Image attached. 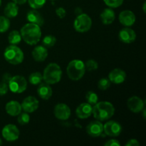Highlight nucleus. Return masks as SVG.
<instances>
[{"instance_id": "obj_1", "label": "nucleus", "mask_w": 146, "mask_h": 146, "mask_svg": "<svg viewBox=\"0 0 146 146\" xmlns=\"http://www.w3.org/2000/svg\"><path fill=\"white\" fill-rule=\"evenodd\" d=\"M21 38L29 45H35L39 41L41 36V31L39 26L32 23L26 24L21 29Z\"/></svg>"}, {"instance_id": "obj_2", "label": "nucleus", "mask_w": 146, "mask_h": 146, "mask_svg": "<svg viewBox=\"0 0 146 146\" xmlns=\"http://www.w3.org/2000/svg\"><path fill=\"white\" fill-rule=\"evenodd\" d=\"M115 113V108L108 101L97 102L92 109V114L96 120L104 121L110 119Z\"/></svg>"}, {"instance_id": "obj_3", "label": "nucleus", "mask_w": 146, "mask_h": 146, "mask_svg": "<svg viewBox=\"0 0 146 146\" xmlns=\"http://www.w3.org/2000/svg\"><path fill=\"white\" fill-rule=\"evenodd\" d=\"M61 76H62V71L61 67L57 64L51 63L48 64L44 69L43 80L46 84L52 85L59 82Z\"/></svg>"}, {"instance_id": "obj_4", "label": "nucleus", "mask_w": 146, "mask_h": 146, "mask_svg": "<svg viewBox=\"0 0 146 146\" xmlns=\"http://www.w3.org/2000/svg\"><path fill=\"white\" fill-rule=\"evenodd\" d=\"M85 64L81 60H72L66 68V73L68 78L73 81L80 80L85 74Z\"/></svg>"}, {"instance_id": "obj_5", "label": "nucleus", "mask_w": 146, "mask_h": 146, "mask_svg": "<svg viewBox=\"0 0 146 146\" xmlns=\"http://www.w3.org/2000/svg\"><path fill=\"white\" fill-rule=\"evenodd\" d=\"M4 56L8 63L17 65L21 64L24 60V53L18 46L11 44L6 48L4 52Z\"/></svg>"}, {"instance_id": "obj_6", "label": "nucleus", "mask_w": 146, "mask_h": 146, "mask_svg": "<svg viewBox=\"0 0 146 146\" xmlns=\"http://www.w3.org/2000/svg\"><path fill=\"white\" fill-rule=\"evenodd\" d=\"M92 26V20L86 14H81L77 16L74 23L76 31L80 33H84L89 31Z\"/></svg>"}, {"instance_id": "obj_7", "label": "nucleus", "mask_w": 146, "mask_h": 146, "mask_svg": "<svg viewBox=\"0 0 146 146\" xmlns=\"http://www.w3.org/2000/svg\"><path fill=\"white\" fill-rule=\"evenodd\" d=\"M10 91L15 94H21L26 91L27 88V82L26 78L22 76H12L8 84Z\"/></svg>"}, {"instance_id": "obj_8", "label": "nucleus", "mask_w": 146, "mask_h": 146, "mask_svg": "<svg viewBox=\"0 0 146 146\" xmlns=\"http://www.w3.org/2000/svg\"><path fill=\"white\" fill-rule=\"evenodd\" d=\"M1 133H2L3 138L6 141H9V142L17 141L19 138L20 135L18 128L13 124H9V125H5L3 128Z\"/></svg>"}, {"instance_id": "obj_9", "label": "nucleus", "mask_w": 146, "mask_h": 146, "mask_svg": "<svg viewBox=\"0 0 146 146\" xmlns=\"http://www.w3.org/2000/svg\"><path fill=\"white\" fill-rule=\"evenodd\" d=\"M104 131L108 136L117 137L122 132V126L117 121H110L104 125Z\"/></svg>"}, {"instance_id": "obj_10", "label": "nucleus", "mask_w": 146, "mask_h": 146, "mask_svg": "<svg viewBox=\"0 0 146 146\" xmlns=\"http://www.w3.org/2000/svg\"><path fill=\"white\" fill-rule=\"evenodd\" d=\"M54 115L56 118L61 121H66L70 118L71 109L65 104H58L54 108Z\"/></svg>"}, {"instance_id": "obj_11", "label": "nucleus", "mask_w": 146, "mask_h": 146, "mask_svg": "<svg viewBox=\"0 0 146 146\" xmlns=\"http://www.w3.org/2000/svg\"><path fill=\"white\" fill-rule=\"evenodd\" d=\"M39 103L38 101L34 96H28L24 99L22 104H21V108L28 113L34 112L38 108Z\"/></svg>"}, {"instance_id": "obj_12", "label": "nucleus", "mask_w": 146, "mask_h": 146, "mask_svg": "<svg viewBox=\"0 0 146 146\" xmlns=\"http://www.w3.org/2000/svg\"><path fill=\"white\" fill-rule=\"evenodd\" d=\"M127 106L130 111L135 113H138L142 111L145 106V104L143 101L139 97L132 96L127 101Z\"/></svg>"}, {"instance_id": "obj_13", "label": "nucleus", "mask_w": 146, "mask_h": 146, "mask_svg": "<svg viewBox=\"0 0 146 146\" xmlns=\"http://www.w3.org/2000/svg\"><path fill=\"white\" fill-rule=\"evenodd\" d=\"M86 133L91 137H98L104 131V125L99 121H91L86 126Z\"/></svg>"}, {"instance_id": "obj_14", "label": "nucleus", "mask_w": 146, "mask_h": 146, "mask_svg": "<svg viewBox=\"0 0 146 146\" xmlns=\"http://www.w3.org/2000/svg\"><path fill=\"white\" fill-rule=\"evenodd\" d=\"M118 37L122 42L125 43V44H131L136 38V34L132 29L126 27V28L122 29L120 31L119 34H118Z\"/></svg>"}, {"instance_id": "obj_15", "label": "nucleus", "mask_w": 146, "mask_h": 146, "mask_svg": "<svg viewBox=\"0 0 146 146\" xmlns=\"http://www.w3.org/2000/svg\"><path fill=\"white\" fill-rule=\"evenodd\" d=\"M126 74L121 68H115L108 74V79L111 82L115 84H121L125 81Z\"/></svg>"}, {"instance_id": "obj_16", "label": "nucleus", "mask_w": 146, "mask_h": 146, "mask_svg": "<svg viewBox=\"0 0 146 146\" xmlns=\"http://www.w3.org/2000/svg\"><path fill=\"white\" fill-rule=\"evenodd\" d=\"M119 21L125 27H131L135 22V16L133 11L125 10L120 13Z\"/></svg>"}, {"instance_id": "obj_17", "label": "nucleus", "mask_w": 146, "mask_h": 146, "mask_svg": "<svg viewBox=\"0 0 146 146\" xmlns=\"http://www.w3.org/2000/svg\"><path fill=\"white\" fill-rule=\"evenodd\" d=\"M92 109L93 107L91 104L88 103H83L77 107L76 110V114L78 118L81 119H86L91 116L92 114Z\"/></svg>"}, {"instance_id": "obj_18", "label": "nucleus", "mask_w": 146, "mask_h": 146, "mask_svg": "<svg viewBox=\"0 0 146 146\" xmlns=\"http://www.w3.org/2000/svg\"><path fill=\"white\" fill-rule=\"evenodd\" d=\"M38 87L37 88V94L38 96L44 100H48L52 96V88L50 86L49 84L46 83H41L38 84Z\"/></svg>"}, {"instance_id": "obj_19", "label": "nucleus", "mask_w": 146, "mask_h": 146, "mask_svg": "<svg viewBox=\"0 0 146 146\" xmlns=\"http://www.w3.org/2000/svg\"><path fill=\"white\" fill-rule=\"evenodd\" d=\"M48 51L44 46H37L32 51V57L36 61L42 62L46 58Z\"/></svg>"}, {"instance_id": "obj_20", "label": "nucleus", "mask_w": 146, "mask_h": 146, "mask_svg": "<svg viewBox=\"0 0 146 146\" xmlns=\"http://www.w3.org/2000/svg\"><path fill=\"white\" fill-rule=\"evenodd\" d=\"M27 19L29 23L35 24L39 27H41L44 23V17L40 14V12L34 9L29 11L27 15Z\"/></svg>"}, {"instance_id": "obj_21", "label": "nucleus", "mask_w": 146, "mask_h": 146, "mask_svg": "<svg viewBox=\"0 0 146 146\" xmlns=\"http://www.w3.org/2000/svg\"><path fill=\"white\" fill-rule=\"evenodd\" d=\"M6 111L11 116H17L21 112V106L18 101H11L6 104Z\"/></svg>"}, {"instance_id": "obj_22", "label": "nucleus", "mask_w": 146, "mask_h": 146, "mask_svg": "<svg viewBox=\"0 0 146 146\" xmlns=\"http://www.w3.org/2000/svg\"><path fill=\"white\" fill-rule=\"evenodd\" d=\"M100 17H101V21H102L103 24H106V25H108V24H112L114 20H115V12L111 8L105 9L101 12Z\"/></svg>"}, {"instance_id": "obj_23", "label": "nucleus", "mask_w": 146, "mask_h": 146, "mask_svg": "<svg viewBox=\"0 0 146 146\" xmlns=\"http://www.w3.org/2000/svg\"><path fill=\"white\" fill-rule=\"evenodd\" d=\"M19 7L14 2H9L4 9V14L7 18H14L18 15Z\"/></svg>"}, {"instance_id": "obj_24", "label": "nucleus", "mask_w": 146, "mask_h": 146, "mask_svg": "<svg viewBox=\"0 0 146 146\" xmlns=\"http://www.w3.org/2000/svg\"><path fill=\"white\" fill-rule=\"evenodd\" d=\"M21 40V36L19 31L14 30V31H11L9 34L8 41L11 45H17L19 44Z\"/></svg>"}, {"instance_id": "obj_25", "label": "nucleus", "mask_w": 146, "mask_h": 146, "mask_svg": "<svg viewBox=\"0 0 146 146\" xmlns=\"http://www.w3.org/2000/svg\"><path fill=\"white\" fill-rule=\"evenodd\" d=\"M29 81L32 85H38L43 81V75L39 72H34L30 74L29 77Z\"/></svg>"}, {"instance_id": "obj_26", "label": "nucleus", "mask_w": 146, "mask_h": 146, "mask_svg": "<svg viewBox=\"0 0 146 146\" xmlns=\"http://www.w3.org/2000/svg\"><path fill=\"white\" fill-rule=\"evenodd\" d=\"M10 21L9 18L1 16L0 17V33L6 32L9 29Z\"/></svg>"}, {"instance_id": "obj_27", "label": "nucleus", "mask_w": 146, "mask_h": 146, "mask_svg": "<svg viewBox=\"0 0 146 146\" xmlns=\"http://www.w3.org/2000/svg\"><path fill=\"white\" fill-rule=\"evenodd\" d=\"M56 42V38L55 36L52 35L46 36L42 41L44 46L48 47V48L54 46L55 45Z\"/></svg>"}, {"instance_id": "obj_28", "label": "nucleus", "mask_w": 146, "mask_h": 146, "mask_svg": "<svg viewBox=\"0 0 146 146\" xmlns=\"http://www.w3.org/2000/svg\"><path fill=\"white\" fill-rule=\"evenodd\" d=\"M86 99L87 103L92 105H95L98 101V97L97 94L94 91H88L86 95Z\"/></svg>"}, {"instance_id": "obj_29", "label": "nucleus", "mask_w": 146, "mask_h": 146, "mask_svg": "<svg viewBox=\"0 0 146 146\" xmlns=\"http://www.w3.org/2000/svg\"><path fill=\"white\" fill-rule=\"evenodd\" d=\"M18 123L21 125H27L29 123L30 121V117L28 113H20L18 115V118H17Z\"/></svg>"}, {"instance_id": "obj_30", "label": "nucleus", "mask_w": 146, "mask_h": 146, "mask_svg": "<svg viewBox=\"0 0 146 146\" xmlns=\"http://www.w3.org/2000/svg\"><path fill=\"white\" fill-rule=\"evenodd\" d=\"M111 82L109 81L108 78H103L98 81V87L99 89L102 90V91H106L111 86Z\"/></svg>"}, {"instance_id": "obj_31", "label": "nucleus", "mask_w": 146, "mask_h": 146, "mask_svg": "<svg viewBox=\"0 0 146 146\" xmlns=\"http://www.w3.org/2000/svg\"><path fill=\"white\" fill-rule=\"evenodd\" d=\"M30 7L34 9L41 8L45 4L46 0H28Z\"/></svg>"}, {"instance_id": "obj_32", "label": "nucleus", "mask_w": 146, "mask_h": 146, "mask_svg": "<svg viewBox=\"0 0 146 146\" xmlns=\"http://www.w3.org/2000/svg\"><path fill=\"white\" fill-rule=\"evenodd\" d=\"M85 67L86 70L88 71H93L94 70H96L98 67V63L96 62V61L94 59H89L86 61V63L85 64Z\"/></svg>"}, {"instance_id": "obj_33", "label": "nucleus", "mask_w": 146, "mask_h": 146, "mask_svg": "<svg viewBox=\"0 0 146 146\" xmlns=\"http://www.w3.org/2000/svg\"><path fill=\"white\" fill-rule=\"evenodd\" d=\"M105 4L111 8H116L122 5L123 0H104Z\"/></svg>"}, {"instance_id": "obj_34", "label": "nucleus", "mask_w": 146, "mask_h": 146, "mask_svg": "<svg viewBox=\"0 0 146 146\" xmlns=\"http://www.w3.org/2000/svg\"><path fill=\"white\" fill-rule=\"evenodd\" d=\"M9 90L8 84L1 81L0 83V96H4L7 94Z\"/></svg>"}, {"instance_id": "obj_35", "label": "nucleus", "mask_w": 146, "mask_h": 146, "mask_svg": "<svg viewBox=\"0 0 146 146\" xmlns=\"http://www.w3.org/2000/svg\"><path fill=\"white\" fill-rule=\"evenodd\" d=\"M56 14L57 17H59L60 19H63L66 15V11L63 7H58L56 9Z\"/></svg>"}, {"instance_id": "obj_36", "label": "nucleus", "mask_w": 146, "mask_h": 146, "mask_svg": "<svg viewBox=\"0 0 146 146\" xmlns=\"http://www.w3.org/2000/svg\"><path fill=\"white\" fill-rule=\"evenodd\" d=\"M106 146H120L121 144L120 143L118 142L117 140L115 139H111L109 140L108 141H107L106 143H105Z\"/></svg>"}, {"instance_id": "obj_37", "label": "nucleus", "mask_w": 146, "mask_h": 146, "mask_svg": "<svg viewBox=\"0 0 146 146\" xmlns=\"http://www.w3.org/2000/svg\"><path fill=\"white\" fill-rule=\"evenodd\" d=\"M11 78H12V76H11V74H8V73H6L2 76V82H4L8 84Z\"/></svg>"}, {"instance_id": "obj_38", "label": "nucleus", "mask_w": 146, "mask_h": 146, "mask_svg": "<svg viewBox=\"0 0 146 146\" xmlns=\"http://www.w3.org/2000/svg\"><path fill=\"white\" fill-rule=\"evenodd\" d=\"M126 146H138L140 145V143L136 139H131L127 142L125 144Z\"/></svg>"}, {"instance_id": "obj_39", "label": "nucleus", "mask_w": 146, "mask_h": 146, "mask_svg": "<svg viewBox=\"0 0 146 146\" xmlns=\"http://www.w3.org/2000/svg\"><path fill=\"white\" fill-rule=\"evenodd\" d=\"M17 4H24L27 2V0H12Z\"/></svg>"}, {"instance_id": "obj_40", "label": "nucleus", "mask_w": 146, "mask_h": 146, "mask_svg": "<svg viewBox=\"0 0 146 146\" xmlns=\"http://www.w3.org/2000/svg\"><path fill=\"white\" fill-rule=\"evenodd\" d=\"M81 9L80 8H76V11H75V12L76 13H78V15H79V14H82V13H81Z\"/></svg>"}, {"instance_id": "obj_41", "label": "nucleus", "mask_w": 146, "mask_h": 146, "mask_svg": "<svg viewBox=\"0 0 146 146\" xmlns=\"http://www.w3.org/2000/svg\"><path fill=\"white\" fill-rule=\"evenodd\" d=\"M143 11H144V12H145V2L144 3V4H143Z\"/></svg>"}, {"instance_id": "obj_42", "label": "nucleus", "mask_w": 146, "mask_h": 146, "mask_svg": "<svg viewBox=\"0 0 146 146\" xmlns=\"http://www.w3.org/2000/svg\"><path fill=\"white\" fill-rule=\"evenodd\" d=\"M1 144H2V141H1V140L0 139V145H1Z\"/></svg>"}, {"instance_id": "obj_43", "label": "nucleus", "mask_w": 146, "mask_h": 146, "mask_svg": "<svg viewBox=\"0 0 146 146\" xmlns=\"http://www.w3.org/2000/svg\"><path fill=\"white\" fill-rule=\"evenodd\" d=\"M1 0H0V6H1Z\"/></svg>"}, {"instance_id": "obj_44", "label": "nucleus", "mask_w": 146, "mask_h": 146, "mask_svg": "<svg viewBox=\"0 0 146 146\" xmlns=\"http://www.w3.org/2000/svg\"><path fill=\"white\" fill-rule=\"evenodd\" d=\"M52 1H54V0H52Z\"/></svg>"}]
</instances>
